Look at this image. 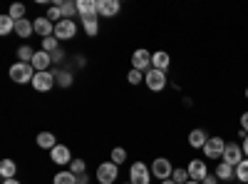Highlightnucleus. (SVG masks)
<instances>
[{
	"label": "nucleus",
	"mask_w": 248,
	"mask_h": 184,
	"mask_svg": "<svg viewBox=\"0 0 248 184\" xmlns=\"http://www.w3.org/2000/svg\"><path fill=\"white\" fill-rule=\"evenodd\" d=\"M47 20H50V23H60V20H65V17H62V10H60V5H50V10H47Z\"/></svg>",
	"instance_id": "nucleus-35"
},
{
	"label": "nucleus",
	"mask_w": 248,
	"mask_h": 184,
	"mask_svg": "<svg viewBox=\"0 0 248 184\" xmlns=\"http://www.w3.org/2000/svg\"><path fill=\"white\" fill-rule=\"evenodd\" d=\"M52 182H55V184H77V182H79V177H75V174L67 169V172H57Z\"/></svg>",
	"instance_id": "nucleus-26"
},
{
	"label": "nucleus",
	"mask_w": 248,
	"mask_h": 184,
	"mask_svg": "<svg viewBox=\"0 0 248 184\" xmlns=\"http://www.w3.org/2000/svg\"><path fill=\"white\" fill-rule=\"evenodd\" d=\"M82 20V28H85V33L90 37H94L99 33V23H97V17H79Z\"/></svg>",
	"instance_id": "nucleus-25"
},
{
	"label": "nucleus",
	"mask_w": 248,
	"mask_h": 184,
	"mask_svg": "<svg viewBox=\"0 0 248 184\" xmlns=\"http://www.w3.org/2000/svg\"><path fill=\"white\" fill-rule=\"evenodd\" d=\"M37 92H50L52 87H55V72H35V77H32V83H30Z\"/></svg>",
	"instance_id": "nucleus-9"
},
{
	"label": "nucleus",
	"mask_w": 248,
	"mask_h": 184,
	"mask_svg": "<svg viewBox=\"0 0 248 184\" xmlns=\"http://www.w3.org/2000/svg\"><path fill=\"white\" fill-rule=\"evenodd\" d=\"M15 30V20L10 15H3L0 17V35H10Z\"/></svg>",
	"instance_id": "nucleus-28"
},
{
	"label": "nucleus",
	"mask_w": 248,
	"mask_h": 184,
	"mask_svg": "<svg viewBox=\"0 0 248 184\" xmlns=\"http://www.w3.org/2000/svg\"><path fill=\"white\" fill-rule=\"evenodd\" d=\"M3 184H20L17 179H3Z\"/></svg>",
	"instance_id": "nucleus-41"
},
{
	"label": "nucleus",
	"mask_w": 248,
	"mask_h": 184,
	"mask_svg": "<svg viewBox=\"0 0 248 184\" xmlns=\"http://www.w3.org/2000/svg\"><path fill=\"white\" fill-rule=\"evenodd\" d=\"M32 57H35V50L30 45H20L17 48V60L20 63H32Z\"/></svg>",
	"instance_id": "nucleus-27"
},
{
	"label": "nucleus",
	"mask_w": 248,
	"mask_h": 184,
	"mask_svg": "<svg viewBox=\"0 0 248 184\" xmlns=\"http://www.w3.org/2000/svg\"><path fill=\"white\" fill-rule=\"evenodd\" d=\"M246 100H248V87H246Z\"/></svg>",
	"instance_id": "nucleus-45"
},
{
	"label": "nucleus",
	"mask_w": 248,
	"mask_h": 184,
	"mask_svg": "<svg viewBox=\"0 0 248 184\" xmlns=\"http://www.w3.org/2000/svg\"><path fill=\"white\" fill-rule=\"evenodd\" d=\"M35 77V67L30 63H15L10 67V80L15 85H25V83H32Z\"/></svg>",
	"instance_id": "nucleus-1"
},
{
	"label": "nucleus",
	"mask_w": 248,
	"mask_h": 184,
	"mask_svg": "<svg viewBox=\"0 0 248 184\" xmlns=\"http://www.w3.org/2000/svg\"><path fill=\"white\" fill-rule=\"evenodd\" d=\"M171 179L176 182V184H186L191 177H189V169L186 167H174V174H171Z\"/></svg>",
	"instance_id": "nucleus-30"
},
{
	"label": "nucleus",
	"mask_w": 248,
	"mask_h": 184,
	"mask_svg": "<svg viewBox=\"0 0 248 184\" xmlns=\"http://www.w3.org/2000/svg\"><path fill=\"white\" fill-rule=\"evenodd\" d=\"M57 43H60V40H57L55 35H50V37H43V50L52 55L55 50H60V45H57Z\"/></svg>",
	"instance_id": "nucleus-34"
},
{
	"label": "nucleus",
	"mask_w": 248,
	"mask_h": 184,
	"mask_svg": "<svg viewBox=\"0 0 248 184\" xmlns=\"http://www.w3.org/2000/svg\"><path fill=\"white\" fill-rule=\"evenodd\" d=\"M159 184H176L174 179H167V182H159Z\"/></svg>",
	"instance_id": "nucleus-42"
},
{
	"label": "nucleus",
	"mask_w": 248,
	"mask_h": 184,
	"mask_svg": "<svg viewBox=\"0 0 248 184\" xmlns=\"http://www.w3.org/2000/svg\"><path fill=\"white\" fill-rule=\"evenodd\" d=\"M241 130H246V132H248V112H243V115H241Z\"/></svg>",
	"instance_id": "nucleus-39"
},
{
	"label": "nucleus",
	"mask_w": 248,
	"mask_h": 184,
	"mask_svg": "<svg viewBox=\"0 0 248 184\" xmlns=\"http://www.w3.org/2000/svg\"><path fill=\"white\" fill-rule=\"evenodd\" d=\"M62 57H65V52H62V48H60V50H55V52H52V63H60Z\"/></svg>",
	"instance_id": "nucleus-38"
},
{
	"label": "nucleus",
	"mask_w": 248,
	"mask_h": 184,
	"mask_svg": "<svg viewBox=\"0 0 248 184\" xmlns=\"http://www.w3.org/2000/svg\"><path fill=\"white\" fill-rule=\"evenodd\" d=\"M186 169H189V177H191L194 182H201L206 174H209V167H206V159H191Z\"/></svg>",
	"instance_id": "nucleus-13"
},
{
	"label": "nucleus",
	"mask_w": 248,
	"mask_h": 184,
	"mask_svg": "<svg viewBox=\"0 0 248 184\" xmlns=\"http://www.w3.org/2000/svg\"><path fill=\"white\" fill-rule=\"evenodd\" d=\"M144 85H147L152 92H161L164 87L169 85V80H167V72H161V70H149V72H144Z\"/></svg>",
	"instance_id": "nucleus-4"
},
{
	"label": "nucleus",
	"mask_w": 248,
	"mask_h": 184,
	"mask_svg": "<svg viewBox=\"0 0 248 184\" xmlns=\"http://www.w3.org/2000/svg\"><path fill=\"white\" fill-rule=\"evenodd\" d=\"M186 184H201V182H194V179H189V182H186Z\"/></svg>",
	"instance_id": "nucleus-43"
},
{
	"label": "nucleus",
	"mask_w": 248,
	"mask_h": 184,
	"mask_svg": "<svg viewBox=\"0 0 248 184\" xmlns=\"http://www.w3.org/2000/svg\"><path fill=\"white\" fill-rule=\"evenodd\" d=\"M15 174H17L15 159H3V162H0V177H3V179H15Z\"/></svg>",
	"instance_id": "nucleus-22"
},
{
	"label": "nucleus",
	"mask_w": 248,
	"mask_h": 184,
	"mask_svg": "<svg viewBox=\"0 0 248 184\" xmlns=\"http://www.w3.org/2000/svg\"><path fill=\"white\" fill-rule=\"evenodd\" d=\"M169 65H171V57H169V52L159 50V52H154V55H152V67H154V70L167 72V70H169Z\"/></svg>",
	"instance_id": "nucleus-18"
},
{
	"label": "nucleus",
	"mask_w": 248,
	"mask_h": 184,
	"mask_svg": "<svg viewBox=\"0 0 248 184\" xmlns=\"http://www.w3.org/2000/svg\"><path fill=\"white\" fill-rule=\"evenodd\" d=\"M32 25H35V33H37V35H43V37L55 35V23H50L47 15H43V17H35V20H32Z\"/></svg>",
	"instance_id": "nucleus-14"
},
{
	"label": "nucleus",
	"mask_w": 248,
	"mask_h": 184,
	"mask_svg": "<svg viewBox=\"0 0 248 184\" xmlns=\"http://www.w3.org/2000/svg\"><path fill=\"white\" fill-rule=\"evenodd\" d=\"M223 150H226V139L218 137V134H214V137H209V142L203 145L201 152H203V159H218V162H221Z\"/></svg>",
	"instance_id": "nucleus-2"
},
{
	"label": "nucleus",
	"mask_w": 248,
	"mask_h": 184,
	"mask_svg": "<svg viewBox=\"0 0 248 184\" xmlns=\"http://www.w3.org/2000/svg\"><path fill=\"white\" fill-rule=\"evenodd\" d=\"M132 70H139V72H149L152 70V52L149 50H134L132 52Z\"/></svg>",
	"instance_id": "nucleus-8"
},
{
	"label": "nucleus",
	"mask_w": 248,
	"mask_h": 184,
	"mask_svg": "<svg viewBox=\"0 0 248 184\" xmlns=\"http://www.w3.org/2000/svg\"><path fill=\"white\" fill-rule=\"evenodd\" d=\"M171 174H174V165H171L167 157H156V159L152 162V177H154V179L167 182V179H171Z\"/></svg>",
	"instance_id": "nucleus-3"
},
{
	"label": "nucleus",
	"mask_w": 248,
	"mask_h": 184,
	"mask_svg": "<svg viewBox=\"0 0 248 184\" xmlns=\"http://www.w3.org/2000/svg\"><path fill=\"white\" fill-rule=\"evenodd\" d=\"M236 179H238L241 184H248V159H243L241 165L236 167Z\"/></svg>",
	"instance_id": "nucleus-33"
},
{
	"label": "nucleus",
	"mask_w": 248,
	"mask_h": 184,
	"mask_svg": "<svg viewBox=\"0 0 248 184\" xmlns=\"http://www.w3.org/2000/svg\"><path fill=\"white\" fill-rule=\"evenodd\" d=\"M214 174L218 177V182H231V179H236V167L226 165V162H218L214 167Z\"/></svg>",
	"instance_id": "nucleus-17"
},
{
	"label": "nucleus",
	"mask_w": 248,
	"mask_h": 184,
	"mask_svg": "<svg viewBox=\"0 0 248 184\" xmlns=\"http://www.w3.org/2000/svg\"><path fill=\"white\" fill-rule=\"evenodd\" d=\"M201 184H218V177H216V174H211V172H209V174H206V177H203V179H201Z\"/></svg>",
	"instance_id": "nucleus-37"
},
{
	"label": "nucleus",
	"mask_w": 248,
	"mask_h": 184,
	"mask_svg": "<svg viewBox=\"0 0 248 184\" xmlns=\"http://www.w3.org/2000/svg\"><path fill=\"white\" fill-rule=\"evenodd\" d=\"M127 83H129V85H141V83H144V72H139V70H129Z\"/></svg>",
	"instance_id": "nucleus-36"
},
{
	"label": "nucleus",
	"mask_w": 248,
	"mask_h": 184,
	"mask_svg": "<svg viewBox=\"0 0 248 184\" xmlns=\"http://www.w3.org/2000/svg\"><path fill=\"white\" fill-rule=\"evenodd\" d=\"M77 15L79 17H97L99 15V0H77Z\"/></svg>",
	"instance_id": "nucleus-11"
},
{
	"label": "nucleus",
	"mask_w": 248,
	"mask_h": 184,
	"mask_svg": "<svg viewBox=\"0 0 248 184\" xmlns=\"http://www.w3.org/2000/svg\"><path fill=\"white\" fill-rule=\"evenodd\" d=\"M129 182L132 184H149L152 182V167L144 162H134L129 167Z\"/></svg>",
	"instance_id": "nucleus-7"
},
{
	"label": "nucleus",
	"mask_w": 248,
	"mask_h": 184,
	"mask_svg": "<svg viewBox=\"0 0 248 184\" xmlns=\"http://www.w3.org/2000/svg\"><path fill=\"white\" fill-rule=\"evenodd\" d=\"M30 65L35 67V72H47V70H50V65H52V55H50V52H45V50H37Z\"/></svg>",
	"instance_id": "nucleus-12"
},
{
	"label": "nucleus",
	"mask_w": 248,
	"mask_h": 184,
	"mask_svg": "<svg viewBox=\"0 0 248 184\" xmlns=\"http://www.w3.org/2000/svg\"><path fill=\"white\" fill-rule=\"evenodd\" d=\"M119 0H99V15L102 17H114L119 13Z\"/></svg>",
	"instance_id": "nucleus-19"
},
{
	"label": "nucleus",
	"mask_w": 248,
	"mask_h": 184,
	"mask_svg": "<svg viewBox=\"0 0 248 184\" xmlns=\"http://www.w3.org/2000/svg\"><path fill=\"white\" fill-rule=\"evenodd\" d=\"M60 10H62V17H65V20H75V15H77V3H72V0H62Z\"/></svg>",
	"instance_id": "nucleus-24"
},
{
	"label": "nucleus",
	"mask_w": 248,
	"mask_h": 184,
	"mask_svg": "<svg viewBox=\"0 0 248 184\" xmlns=\"http://www.w3.org/2000/svg\"><path fill=\"white\" fill-rule=\"evenodd\" d=\"M124 184H132V182H124Z\"/></svg>",
	"instance_id": "nucleus-46"
},
{
	"label": "nucleus",
	"mask_w": 248,
	"mask_h": 184,
	"mask_svg": "<svg viewBox=\"0 0 248 184\" xmlns=\"http://www.w3.org/2000/svg\"><path fill=\"white\" fill-rule=\"evenodd\" d=\"M70 172L75 174V177H82L87 172V165H85V159H72L70 162Z\"/></svg>",
	"instance_id": "nucleus-31"
},
{
	"label": "nucleus",
	"mask_w": 248,
	"mask_h": 184,
	"mask_svg": "<svg viewBox=\"0 0 248 184\" xmlns=\"http://www.w3.org/2000/svg\"><path fill=\"white\" fill-rule=\"evenodd\" d=\"M8 15L15 20V23H17V20H25V5L23 3H13L10 10H8Z\"/></svg>",
	"instance_id": "nucleus-29"
},
{
	"label": "nucleus",
	"mask_w": 248,
	"mask_h": 184,
	"mask_svg": "<svg viewBox=\"0 0 248 184\" xmlns=\"http://www.w3.org/2000/svg\"><path fill=\"white\" fill-rule=\"evenodd\" d=\"M55 37L57 40H75L77 37L75 20H60V23L55 25Z\"/></svg>",
	"instance_id": "nucleus-10"
},
{
	"label": "nucleus",
	"mask_w": 248,
	"mask_h": 184,
	"mask_svg": "<svg viewBox=\"0 0 248 184\" xmlns=\"http://www.w3.org/2000/svg\"><path fill=\"white\" fill-rule=\"evenodd\" d=\"M241 147H243V154H246V159H248V137L241 142Z\"/></svg>",
	"instance_id": "nucleus-40"
},
{
	"label": "nucleus",
	"mask_w": 248,
	"mask_h": 184,
	"mask_svg": "<svg viewBox=\"0 0 248 184\" xmlns=\"http://www.w3.org/2000/svg\"><path fill=\"white\" fill-rule=\"evenodd\" d=\"M97 182L99 184H114L119 179V167L114 165V162H102V165L97 167Z\"/></svg>",
	"instance_id": "nucleus-6"
},
{
	"label": "nucleus",
	"mask_w": 248,
	"mask_h": 184,
	"mask_svg": "<svg viewBox=\"0 0 248 184\" xmlns=\"http://www.w3.org/2000/svg\"><path fill=\"white\" fill-rule=\"evenodd\" d=\"M77 184H90V182H77Z\"/></svg>",
	"instance_id": "nucleus-44"
},
{
	"label": "nucleus",
	"mask_w": 248,
	"mask_h": 184,
	"mask_svg": "<svg viewBox=\"0 0 248 184\" xmlns=\"http://www.w3.org/2000/svg\"><path fill=\"white\" fill-rule=\"evenodd\" d=\"M35 139H37V147H40V150H50V152H52V150L57 147V137H55L52 132H40Z\"/></svg>",
	"instance_id": "nucleus-20"
},
{
	"label": "nucleus",
	"mask_w": 248,
	"mask_h": 184,
	"mask_svg": "<svg viewBox=\"0 0 248 184\" xmlns=\"http://www.w3.org/2000/svg\"><path fill=\"white\" fill-rule=\"evenodd\" d=\"M50 159L55 162V165H70V162H72L70 147H65V145H57V147L50 152Z\"/></svg>",
	"instance_id": "nucleus-16"
},
{
	"label": "nucleus",
	"mask_w": 248,
	"mask_h": 184,
	"mask_svg": "<svg viewBox=\"0 0 248 184\" xmlns=\"http://www.w3.org/2000/svg\"><path fill=\"white\" fill-rule=\"evenodd\" d=\"M206 142H209V132H206V130L196 127V130L189 132V147H194V150H203Z\"/></svg>",
	"instance_id": "nucleus-15"
},
{
	"label": "nucleus",
	"mask_w": 248,
	"mask_h": 184,
	"mask_svg": "<svg viewBox=\"0 0 248 184\" xmlns=\"http://www.w3.org/2000/svg\"><path fill=\"white\" fill-rule=\"evenodd\" d=\"M72 83H75V75H72L70 70H57V72H55V85H57V87L67 90V87H72Z\"/></svg>",
	"instance_id": "nucleus-21"
},
{
	"label": "nucleus",
	"mask_w": 248,
	"mask_h": 184,
	"mask_svg": "<svg viewBox=\"0 0 248 184\" xmlns=\"http://www.w3.org/2000/svg\"><path fill=\"white\" fill-rule=\"evenodd\" d=\"M109 157H112V162H114V165L119 167V165H124V162H127V150H124V147H114Z\"/></svg>",
	"instance_id": "nucleus-32"
},
{
	"label": "nucleus",
	"mask_w": 248,
	"mask_h": 184,
	"mask_svg": "<svg viewBox=\"0 0 248 184\" xmlns=\"http://www.w3.org/2000/svg\"><path fill=\"white\" fill-rule=\"evenodd\" d=\"M32 33H35L32 20H17V23H15V35H20V37H30Z\"/></svg>",
	"instance_id": "nucleus-23"
},
{
	"label": "nucleus",
	"mask_w": 248,
	"mask_h": 184,
	"mask_svg": "<svg viewBox=\"0 0 248 184\" xmlns=\"http://www.w3.org/2000/svg\"><path fill=\"white\" fill-rule=\"evenodd\" d=\"M243 159H246V154H243V147L238 145V142H226L221 162H226V165H231V167H238Z\"/></svg>",
	"instance_id": "nucleus-5"
}]
</instances>
